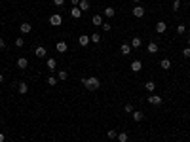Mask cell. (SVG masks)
Segmentation results:
<instances>
[{
  "instance_id": "obj_15",
  "label": "cell",
  "mask_w": 190,
  "mask_h": 142,
  "mask_svg": "<svg viewBox=\"0 0 190 142\" xmlns=\"http://www.w3.org/2000/svg\"><path fill=\"white\" fill-rule=\"evenodd\" d=\"M131 49H133V48H131V45H129V44H122V45H120V51H122V53H124V55H126V57H127V55H129V53H131Z\"/></svg>"
},
{
  "instance_id": "obj_41",
  "label": "cell",
  "mask_w": 190,
  "mask_h": 142,
  "mask_svg": "<svg viewBox=\"0 0 190 142\" xmlns=\"http://www.w3.org/2000/svg\"><path fill=\"white\" fill-rule=\"evenodd\" d=\"M188 45H190V38H188Z\"/></svg>"
},
{
  "instance_id": "obj_19",
  "label": "cell",
  "mask_w": 190,
  "mask_h": 142,
  "mask_svg": "<svg viewBox=\"0 0 190 142\" xmlns=\"http://www.w3.org/2000/svg\"><path fill=\"white\" fill-rule=\"evenodd\" d=\"M91 23H93L95 25V27H101V25H103V17H101V15H93V17H91Z\"/></svg>"
},
{
  "instance_id": "obj_39",
  "label": "cell",
  "mask_w": 190,
  "mask_h": 142,
  "mask_svg": "<svg viewBox=\"0 0 190 142\" xmlns=\"http://www.w3.org/2000/svg\"><path fill=\"white\" fill-rule=\"evenodd\" d=\"M0 83H4V74H0Z\"/></svg>"
},
{
  "instance_id": "obj_8",
  "label": "cell",
  "mask_w": 190,
  "mask_h": 142,
  "mask_svg": "<svg viewBox=\"0 0 190 142\" xmlns=\"http://www.w3.org/2000/svg\"><path fill=\"white\" fill-rule=\"evenodd\" d=\"M55 49H57L59 53H65L67 49H69V44H67V42H57V44H55Z\"/></svg>"
},
{
  "instance_id": "obj_38",
  "label": "cell",
  "mask_w": 190,
  "mask_h": 142,
  "mask_svg": "<svg viewBox=\"0 0 190 142\" xmlns=\"http://www.w3.org/2000/svg\"><path fill=\"white\" fill-rule=\"evenodd\" d=\"M4 138H6V136H4V133H0V142H4Z\"/></svg>"
},
{
  "instance_id": "obj_16",
  "label": "cell",
  "mask_w": 190,
  "mask_h": 142,
  "mask_svg": "<svg viewBox=\"0 0 190 142\" xmlns=\"http://www.w3.org/2000/svg\"><path fill=\"white\" fill-rule=\"evenodd\" d=\"M145 89L148 91V93H154V91H156V83H154L152 80H148V82L145 83Z\"/></svg>"
},
{
  "instance_id": "obj_40",
  "label": "cell",
  "mask_w": 190,
  "mask_h": 142,
  "mask_svg": "<svg viewBox=\"0 0 190 142\" xmlns=\"http://www.w3.org/2000/svg\"><path fill=\"white\" fill-rule=\"evenodd\" d=\"M133 2H135V4H141V0H133Z\"/></svg>"
},
{
  "instance_id": "obj_23",
  "label": "cell",
  "mask_w": 190,
  "mask_h": 142,
  "mask_svg": "<svg viewBox=\"0 0 190 142\" xmlns=\"http://www.w3.org/2000/svg\"><path fill=\"white\" fill-rule=\"evenodd\" d=\"M160 67L163 70H169V68H171V61H169V59H162L160 61Z\"/></svg>"
},
{
  "instance_id": "obj_9",
  "label": "cell",
  "mask_w": 190,
  "mask_h": 142,
  "mask_svg": "<svg viewBox=\"0 0 190 142\" xmlns=\"http://www.w3.org/2000/svg\"><path fill=\"white\" fill-rule=\"evenodd\" d=\"M141 68H143V63H141L139 59H135L131 63V70H133V72H141Z\"/></svg>"
},
{
  "instance_id": "obj_13",
  "label": "cell",
  "mask_w": 190,
  "mask_h": 142,
  "mask_svg": "<svg viewBox=\"0 0 190 142\" xmlns=\"http://www.w3.org/2000/svg\"><path fill=\"white\" fill-rule=\"evenodd\" d=\"M70 15H72L74 19H80L82 17V10L78 6H72V10H70Z\"/></svg>"
},
{
  "instance_id": "obj_5",
  "label": "cell",
  "mask_w": 190,
  "mask_h": 142,
  "mask_svg": "<svg viewBox=\"0 0 190 142\" xmlns=\"http://www.w3.org/2000/svg\"><path fill=\"white\" fill-rule=\"evenodd\" d=\"M19 30H21V32H23V34H29V32H30V30H33V25H30V23H27V21H25V23H21V25H19Z\"/></svg>"
},
{
  "instance_id": "obj_6",
  "label": "cell",
  "mask_w": 190,
  "mask_h": 142,
  "mask_svg": "<svg viewBox=\"0 0 190 142\" xmlns=\"http://www.w3.org/2000/svg\"><path fill=\"white\" fill-rule=\"evenodd\" d=\"M166 30H167L166 21H158V23H156V32H158V34H163Z\"/></svg>"
},
{
  "instance_id": "obj_21",
  "label": "cell",
  "mask_w": 190,
  "mask_h": 142,
  "mask_svg": "<svg viewBox=\"0 0 190 142\" xmlns=\"http://www.w3.org/2000/svg\"><path fill=\"white\" fill-rule=\"evenodd\" d=\"M133 121H137V123H139V121H143L145 119V116H143V112H135V110H133Z\"/></svg>"
},
{
  "instance_id": "obj_32",
  "label": "cell",
  "mask_w": 190,
  "mask_h": 142,
  "mask_svg": "<svg viewBox=\"0 0 190 142\" xmlns=\"http://www.w3.org/2000/svg\"><path fill=\"white\" fill-rule=\"evenodd\" d=\"M101 29L105 30V32H109V30H110V23H105V21H103V25H101Z\"/></svg>"
},
{
  "instance_id": "obj_31",
  "label": "cell",
  "mask_w": 190,
  "mask_h": 142,
  "mask_svg": "<svg viewBox=\"0 0 190 142\" xmlns=\"http://www.w3.org/2000/svg\"><path fill=\"white\" fill-rule=\"evenodd\" d=\"M124 110H126V114H133V104H131V102H126Z\"/></svg>"
},
{
  "instance_id": "obj_3",
  "label": "cell",
  "mask_w": 190,
  "mask_h": 142,
  "mask_svg": "<svg viewBox=\"0 0 190 142\" xmlns=\"http://www.w3.org/2000/svg\"><path fill=\"white\" fill-rule=\"evenodd\" d=\"M131 13H133V17H137V19H141V17H143V15H145V8H143V6H141V4H137V6H135V8H133V10H131Z\"/></svg>"
},
{
  "instance_id": "obj_33",
  "label": "cell",
  "mask_w": 190,
  "mask_h": 142,
  "mask_svg": "<svg viewBox=\"0 0 190 142\" xmlns=\"http://www.w3.org/2000/svg\"><path fill=\"white\" fill-rule=\"evenodd\" d=\"M183 55H184L186 59L190 57V45H188V48H184V49H183Z\"/></svg>"
},
{
  "instance_id": "obj_25",
  "label": "cell",
  "mask_w": 190,
  "mask_h": 142,
  "mask_svg": "<svg viewBox=\"0 0 190 142\" xmlns=\"http://www.w3.org/2000/svg\"><path fill=\"white\" fill-rule=\"evenodd\" d=\"M106 138H109V140H114V138H118V131H114V129H110L109 133H106Z\"/></svg>"
},
{
  "instance_id": "obj_4",
  "label": "cell",
  "mask_w": 190,
  "mask_h": 142,
  "mask_svg": "<svg viewBox=\"0 0 190 142\" xmlns=\"http://www.w3.org/2000/svg\"><path fill=\"white\" fill-rule=\"evenodd\" d=\"M148 102L150 104H154V106H160L163 100H162V97L160 95H150V97H148Z\"/></svg>"
},
{
  "instance_id": "obj_35",
  "label": "cell",
  "mask_w": 190,
  "mask_h": 142,
  "mask_svg": "<svg viewBox=\"0 0 190 142\" xmlns=\"http://www.w3.org/2000/svg\"><path fill=\"white\" fill-rule=\"evenodd\" d=\"M2 49H6V42H4V38H0V51Z\"/></svg>"
},
{
  "instance_id": "obj_30",
  "label": "cell",
  "mask_w": 190,
  "mask_h": 142,
  "mask_svg": "<svg viewBox=\"0 0 190 142\" xmlns=\"http://www.w3.org/2000/svg\"><path fill=\"white\" fill-rule=\"evenodd\" d=\"M67 78H69V72H65V70L57 72V80H67Z\"/></svg>"
},
{
  "instance_id": "obj_14",
  "label": "cell",
  "mask_w": 190,
  "mask_h": 142,
  "mask_svg": "<svg viewBox=\"0 0 190 142\" xmlns=\"http://www.w3.org/2000/svg\"><path fill=\"white\" fill-rule=\"evenodd\" d=\"M91 42V40H89V36H88V34H82V36H80V40H78V44L82 45V48H86V45H88Z\"/></svg>"
},
{
  "instance_id": "obj_22",
  "label": "cell",
  "mask_w": 190,
  "mask_h": 142,
  "mask_svg": "<svg viewBox=\"0 0 190 142\" xmlns=\"http://www.w3.org/2000/svg\"><path fill=\"white\" fill-rule=\"evenodd\" d=\"M129 45H131V48H133V49H137V48H141V38H139V36H135V38H131V44H129Z\"/></svg>"
},
{
  "instance_id": "obj_2",
  "label": "cell",
  "mask_w": 190,
  "mask_h": 142,
  "mask_svg": "<svg viewBox=\"0 0 190 142\" xmlns=\"http://www.w3.org/2000/svg\"><path fill=\"white\" fill-rule=\"evenodd\" d=\"M61 23H63V17H61L59 13H51L50 15V25L51 27H59Z\"/></svg>"
},
{
  "instance_id": "obj_29",
  "label": "cell",
  "mask_w": 190,
  "mask_h": 142,
  "mask_svg": "<svg viewBox=\"0 0 190 142\" xmlns=\"http://www.w3.org/2000/svg\"><path fill=\"white\" fill-rule=\"evenodd\" d=\"M184 30H186V25H184V23L177 25V34H184Z\"/></svg>"
},
{
  "instance_id": "obj_26",
  "label": "cell",
  "mask_w": 190,
  "mask_h": 142,
  "mask_svg": "<svg viewBox=\"0 0 190 142\" xmlns=\"http://www.w3.org/2000/svg\"><path fill=\"white\" fill-rule=\"evenodd\" d=\"M127 140H129L127 133H118V142H127Z\"/></svg>"
},
{
  "instance_id": "obj_37",
  "label": "cell",
  "mask_w": 190,
  "mask_h": 142,
  "mask_svg": "<svg viewBox=\"0 0 190 142\" xmlns=\"http://www.w3.org/2000/svg\"><path fill=\"white\" fill-rule=\"evenodd\" d=\"M70 4H72V6H78V4H80V0H70Z\"/></svg>"
},
{
  "instance_id": "obj_36",
  "label": "cell",
  "mask_w": 190,
  "mask_h": 142,
  "mask_svg": "<svg viewBox=\"0 0 190 142\" xmlns=\"http://www.w3.org/2000/svg\"><path fill=\"white\" fill-rule=\"evenodd\" d=\"M53 4H55V6H63L65 0H53Z\"/></svg>"
},
{
  "instance_id": "obj_28",
  "label": "cell",
  "mask_w": 190,
  "mask_h": 142,
  "mask_svg": "<svg viewBox=\"0 0 190 142\" xmlns=\"http://www.w3.org/2000/svg\"><path fill=\"white\" fill-rule=\"evenodd\" d=\"M13 44H15V48H23V45H25V40L19 36V38H15V42H13Z\"/></svg>"
},
{
  "instance_id": "obj_1",
  "label": "cell",
  "mask_w": 190,
  "mask_h": 142,
  "mask_svg": "<svg viewBox=\"0 0 190 142\" xmlns=\"http://www.w3.org/2000/svg\"><path fill=\"white\" fill-rule=\"evenodd\" d=\"M82 83H84V87L88 89V91H97L101 87V82H99V78H95V76H89V78H84L82 80Z\"/></svg>"
},
{
  "instance_id": "obj_10",
  "label": "cell",
  "mask_w": 190,
  "mask_h": 142,
  "mask_svg": "<svg viewBox=\"0 0 190 142\" xmlns=\"http://www.w3.org/2000/svg\"><path fill=\"white\" fill-rule=\"evenodd\" d=\"M146 49H148V53H158V49H160V45H158L156 42H148Z\"/></svg>"
},
{
  "instance_id": "obj_11",
  "label": "cell",
  "mask_w": 190,
  "mask_h": 142,
  "mask_svg": "<svg viewBox=\"0 0 190 142\" xmlns=\"http://www.w3.org/2000/svg\"><path fill=\"white\" fill-rule=\"evenodd\" d=\"M17 67L21 68V70H25V68H27V67H29V61H27V57H19V59H17Z\"/></svg>"
},
{
  "instance_id": "obj_12",
  "label": "cell",
  "mask_w": 190,
  "mask_h": 142,
  "mask_svg": "<svg viewBox=\"0 0 190 142\" xmlns=\"http://www.w3.org/2000/svg\"><path fill=\"white\" fill-rule=\"evenodd\" d=\"M103 13H105V17L112 19V17H114V15H116V10L112 8V6H109V8H105V12H103Z\"/></svg>"
},
{
  "instance_id": "obj_34",
  "label": "cell",
  "mask_w": 190,
  "mask_h": 142,
  "mask_svg": "<svg viewBox=\"0 0 190 142\" xmlns=\"http://www.w3.org/2000/svg\"><path fill=\"white\" fill-rule=\"evenodd\" d=\"M179 6H181V0H175V2H173V12H177Z\"/></svg>"
},
{
  "instance_id": "obj_20",
  "label": "cell",
  "mask_w": 190,
  "mask_h": 142,
  "mask_svg": "<svg viewBox=\"0 0 190 142\" xmlns=\"http://www.w3.org/2000/svg\"><path fill=\"white\" fill-rule=\"evenodd\" d=\"M78 8L82 10V12H88V10H89V0H80Z\"/></svg>"
},
{
  "instance_id": "obj_17",
  "label": "cell",
  "mask_w": 190,
  "mask_h": 142,
  "mask_svg": "<svg viewBox=\"0 0 190 142\" xmlns=\"http://www.w3.org/2000/svg\"><path fill=\"white\" fill-rule=\"evenodd\" d=\"M17 91H19V95H25L29 91V85L25 83V82H19V85H17Z\"/></svg>"
},
{
  "instance_id": "obj_7",
  "label": "cell",
  "mask_w": 190,
  "mask_h": 142,
  "mask_svg": "<svg viewBox=\"0 0 190 142\" xmlns=\"http://www.w3.org/2000/svg\"><path fill=\"white\" fill-rule=\"evenodd\" d=\"M46 67H48V70H50V72H53V70H55V67H57V61H55L53 57H50L48 61H46Z\"/></svg>"
},
{
  "instance_id": "obj_24",
  "label": "cell",
  "mask_w": 190,
  "mask_h": 142,
  "mask_svg": "<svg viewBox=\"0 0 190 142\" xmlns=\"http://www.w3.org/2000/svg\"><path fill=\"white\" fill-rule=\"evenodd\" d=\"M89 40H91L93 44H99V42H101V34H99V32H93V34L89 36Z\"/></svg>"
},
{
  "instance_id": "obj_27",
  "label": "cell",
  "mask_w": 190,
  "mask_h": 142,
  "mask_svg": "<svg viewBox=\"0 0 190 142\" xmlns=\"http://www.w3.org/2000/svg\"><path fill=\"white\" fill-rule=\"evenodd\" d=\"M57 76H48V85H51V87H53V85H57Z\"/></svg>"
},
{
  "instance_id": "obj_18",
  "label": "cell",
  "mask_w": 190,
  "mask_h": 142,
  "mask_svg": "<svg viewBox=\"0 0 190 142\" xmlns=\"http://www.w3.org/2000/svg\"><path fill=\"white\" fill-rule=\"evenodd\" d=\"M34 55H36V57H46V48L44 45H38V48L34 49Z\"/></svg>"
}]
</instances>
